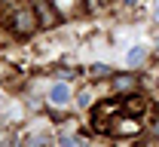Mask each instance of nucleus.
Here are the masks:
<instances>
[{
	"label": "nucleus",
	"mask_w": 159,
	"mask_h": 147,
	"mask_svg": "<svg viewBox=\"0 0 159 147\" xmlns=\"http://www.w3.org/2000/svg\"><path fill=\"white\" fill-rule=\"evenodd\" d=\"M67 101H70V86H67V83H55L52 89H49V104L64 107Z\"/></svg>",
	"instance_id": "f257e3e1"
},
{
	"label": "nucleus",
	"mask_w": 159,
	"mask_h": 147,
	"mask_svg": "<svg viewBox=\"0 0 159 147\" xmlns=\"http://www.w3.org/2000/svg\"><path fill=\"white\" fill-rule=\"evenodd\" d=\"M156 43H159V34H156Z\"/></svg>",
	"instance_id": "0eeeda50"
},
{
	"label": "nucleus",
	"mask_w": 159,
	"mask_h": 147,
	"mask_svg": "<svg viewBox=\"0 0 159 147\" xmlns=\"http://www.w3.org/2000/svg\"><path fill=\"white\" fill-rule=\"evenodd\" d=\"M16 25H19V31H31L34 28V16L31 12H19L16 16Z\"/></svg>",
	"instance_id": "7ed1b4c3"
},
{
	"label": "nucleus",
	"mask_w": 159,
	"mask_h": 147,
	"mask_svg": "<svg viewBox=\"0 0 159 147\" xmlns=\"http://www.w3.org/2000/svg\"><path fill=\"white\" fill-rule=\"evenodd\" d=\"M89 98H92L89 92H80V95H77V104L80 107H89Z\"/></svg>",
	"instance_id": "423d86ee"
},
{
	"label": "nucleus",
	"mask_w": 159,
	"mask_h": 147,
	"mask_svg": "<svg viewBox=\"0 0 159 147\" xmlns=\"http://www.w3.org/2000/svg\"><path fill=\"white\" fill-rule=\"evenodd\" d=\"M144 58H147V46H132V49L125 52V64H129V67H135V64H141Z\"/></svg>",
	"instance_id": "f03ea898"
},
{
	"label": "nucleus",
	"mask_w": 159,
	"mask_h": 147,
	"mask_svg": "<svg viewBox=\"0 0 159 147\" xmlns=\"http://www.w3.org/2000/svg\"><path fill=\"white\" fill-rule=\"evenodd\" d=\"M92 74H95V77H107V74H110V67H107V64H95V67H92Z\"/></svg>",
	"instance_id": "39448f33"
},
{
	"label": "nucleus",
	"mask_w": 159,
	"mask_h": 147,
	"mask_svg": "<svg viewBox=\"0 0 159 147\" xmlns=\"http://www.w3.org/2000/svg\"><path fill=\"white\" fill-rule=\"evenodd\" d=\"M61 147H83V141H77L74 135H61Z\"/></svg>",
	"instance_id": "20e7f679"
}]
</instances>
